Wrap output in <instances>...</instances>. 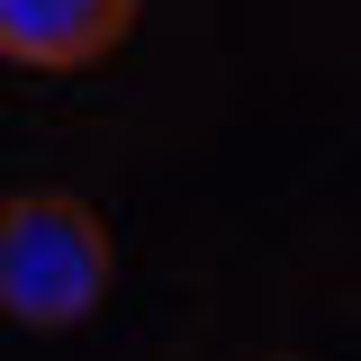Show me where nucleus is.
I'll list each match as a JSON object with an SVG mask.
<instances>
[{"instance_id": "f257e3e1", "label": "nucleus", "mask_w": 361, "mask_h": 361, "mask_svg": "<svg viewBox=\"0 0 361 361\" xmlns=\"http://www.w3.org/2000/svg\"><path fill=\"white\" fill-rule=\"evenodd\" d=\"M109 226L90 199L73 190H18L9 208H0V307L18 316V325H82L99 298H109Z\"/></svg>"}, {"instance_id": "f03ea898", "label": "nucleus", "mask_w": 361, "mask_h": 361, "mask_svg": "<svg viewBox=\"0 0 361 361\" xmlns=\"http://www.w3.org/2000/svg\"><path fill=\"white\" fill-rule=\"evenodd\" d=\"M127 27H135V0H0V54L37 63V73L99 63Z\"/></svg>"}]
</instances>
